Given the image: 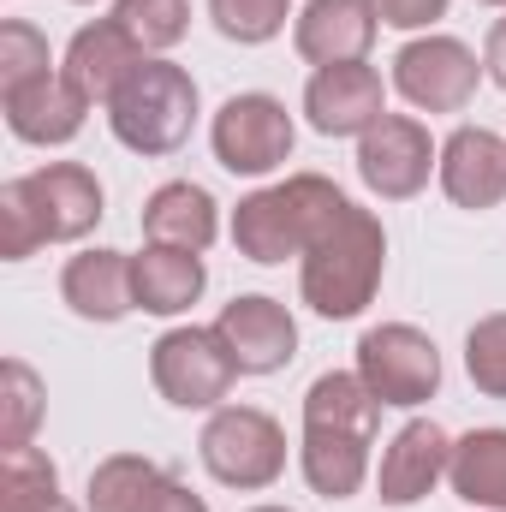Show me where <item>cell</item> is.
Returning a JSON list of instances; mask_svg holds the SVG:
<instances>
[{
	"label": "cell",
	"instance_id": "cell-2",
	"mask_svg": "<svg viewBox=\"0 0 506 512\" xmlns=\"http://www.w3.org/2000/svg\"><path fill=\"white\" fill-rule=\"evenodd\" d=\"M298 262H304V274H298L304 304L316 316H328V322H352V316L370 310V298H376V286H381L387 233H381V221L370 209H358L352 197H340L322 215V227L310 233V245H304Z\"/></svg>",
	"mask_w": 506,
	"mask_h": 512
},
{
	"label": "cell",
	"instance_id": "cell-22",
	"mask_svg": "<svg viewBox=\"0 0 506 512\" xmlns=\"http://www.w3.org/2000/svg\"><path fill=\"white\" fill-rule=\"evenodd\" d=\"M447 483L459 501L483 512H506V429H471L453 441Z\"/></svg>",
	"mask_w": 506,
	"mask_h": 512
},
{
	"label": "cell",
	"instance_id": "cell-33",
	"mask_svg": "<svg viewBox=\"0 0 506 512\" xmlns=\"http://www.w3.org/2000/svg\"><path fill=\"white\" fill-rule=\"evenodd\" d=\"M483 72H489V78L506 90V18H495V24H489V42H483Z\"/></svg>",
	"mask_w": 506,
	"mask_h": 512
},
{
	"label": "cell",
	"instance_id": "cell-12",
	"mask_svg": "<svg viewBox=\"0 0 506 512\" xmlns=\"http://www.w3.org/2000/svg\"><path fill=\"white\" fill-rule=\"evenodd\" d=\"M304 114L322 137H364L387 114V84L376 66L346 60V66H316L304 84Z\"/></svg>",
	"mask_w": 506,
	"mask_h": 512
},
{
	"label": "cell",
	"instance_id": "cell-32",
	"mask_svg": "<svg viewBox=\"0 0 506 512\" xmlns=\"http://www.w3.org/2000/svg\"><path fill=\"white\" fill-rule=\"evenodd\" d=\"M143 512H209V501H203V495H191V489L167 471V483L149 495V507H143Z\"/></svg>",
	"mask_w": 506,
	"mask_h": 512
},
{
	"label": "cell",
	"instance_id": "cell-20",
	"mask_svg": "<svg viewBox=\"0 0 506 512\" xmlns=\"http://www.w3.org/2000/svg\"><path fill=\"white\" fill-rule=\"evenodd\" d=\"M143 233L149 245H173V251H209L215 233H221V215H215V197L191 179H167L149 203H143Z\"/></svg>",
	"mask_w": 506,
	"mask_h": 512
},
{
	"label": "cell",
	"instance_id": "cell-6",
	"mask_svg": "<svg viewBox=\"0 0 506 512\" xmlns=\"http://www.w3.org/2000/svg\"><path fill=\"white\" fill-rule=\"evenodd\" d=\"M197 453H203L209 477L227 483V489H245V495L251 489H274L280 471H286V429L268 411H256V405H221L209 417Z\"/></svg>",
	"mask_w": 506,
	"mask_h": 512
},
{
	"label": "cell",
	"instance_id": "cell-3",
	"mask_svg": "<svg viewBox=\"0 0 506 512\" xmlns=\"http://www.w3.org/2000/svg\"><path fill=\"white\" fill-rule=\"evenodd\" d=\"M346 191L322 173H292L268 191H251L239 209H233V245L239 256H251L262 268L286 262V256H304L310 233L322 227V215L340 203Z\"/></svg>",
	"mask_w": 506,
	"mask_h": 512
},
{
	"label": "cell",
	"instance_id": "cell-19",
	"mask_svg": "<svg viewBox=\"0 0 506 512\" xmlns=\"http://www.w3.org/2000/svg\"><path fill=\"white\" fill-rule=\"evenodd\" d=\"M60 298L84 316V322H120L137 310V286H131V256L126 251H78L60 274Z\"/></svg>",
	"mask_w": 506,
	"mask_h": 512
},
{
	"label": "cell",
	"instance_id": "cell-13",
	"mask_svg": "<svg viewBox=\"0 0 506 512\" xmlns=\"http://www.w3.org/2000/svg\"><path fill=\"white\" fill-rule=\"evenodd\" d=\"M24 197H30L48 245H72V239L96 233V221L108 215L102 209V179L84 161H48V167L24 173Z\"/></svg>",
	"mask_w": 506,
	"mask_h": 512
},
{
	"label": "cell",
	"instance_id": "cell-9",
	"mask_svg": "<svg viewBox=\"0 0 506 512\" xmlns=\"http://www.w3.org/2000/svg\"><path fill=\"white\" fill-rule=\"evenodd\" d=\"M477 54L459 36H417L393 54V90L417 108V114H459L477 96Z\"/></svg>",
	"mask_w": 506,
	"mask_h": 512
},
{
	"label": "cell",
	"instance_id": "cell-7",
	"mask_svg": "<svg viewBox=\"0 0 506 512\" xmlns=\"http://www.w3.org/2000/svg\"><path fill=\"white\" fill-rule=\"evenodd\" d=\"M358 376L376 393L381 405H399V411H417L423 399H435L441 387V352L423 328L411 322H381L358 340Z\"/></svg>",
	"mask_w": 506,
	"mask_h": 512
},
{
	"label": "cell",
	"instance_id": "cell-5",
	"mask_svg": "<svg viewBox=\"0 0 506 512\" xmlns=\"http://www.w3.org/2000/svg\"><path fill=\"white\" fill-rule=\"evenodd\" d=\"M149 382L179 411H221L239 382V364L215 328H167L149 346Z\"/></svg>",
	"mask_w": 506,
	"mask_h": 512
},
{
	"label": "cell",
	"instance_id": "cell-10",
	"mask_svg": "<svg viewBox=\"0 0 506 512\" xmlns=\"http://www.w3.org/2000/svg\"><path fill=\"white\" fill-rule=\"evenodd\" d=\"M435 167H441V149H435L429 126L411 120V114H381L376 126L358 137V179L387 203L417 197Z\"/></svg>",
	"mask_w": 506,
	"mask_h": 512
},
{
	"label": "cell",
	"instance_id": "cell-23",
	"mask_svg": "<svg viewBox=\"0 0 506 512\" xmlns=\"http://www.w3.org/2000/svg\"><path fill=\"white\" fill-rule=\"evenodd\" d=\"M0 512H78L60 495V471L42 447H6L0 453Z\"/></svg>",
	"mask_w": 506,
	"mask_h": 512
},
{
	"label": "cell",
	"instance_id": "cell-4",
	"mask_svg": "<svg viewBox=\"0 0 506 512\" xmlns=\"http://www.w3.org/2000/svg\"><path fill=\"white\" fill-rule=\"evenodd\" d=\"M108 126L131 155H173L185 149V137L197 126V84L185 66L173 60H143L120 84V96L108 102Z\"/></svg>",
	"mask_w": 506,
	"mask_h": 512
},
{
	"label": "cell",
	"instance_id": "cell-24",
	"mask_svg": "<svg viewBox=\"0 0 506 512\" xmlns=\"http://www.w3.org/2000/svg\"><path fill=\"white\" fill-rule=\"evenodd\" d=\"M167 483V471L143 453H108L90 471V512H143L149 495Z\"/></svg>",
	"mask_w": 506,
	"mask_h": 512
},
{
	"label": "cell",
	"instance_id": "cell-11",
	"mask_svg": "<svg viewBox=\"0 0 506 512\" xmlns=\"http://www.w3.org/2000/svg\"><path fill=\"white\" fill-rule=\"evenodd\" d=\"M215 334L227 340L239 376H274L298 358V322L280 298H262V292H245L233 298L221 316H215Z\"/></svg>",
	"mask_w": 506,
	"mask_h": 512
},
{
	"label": "cell",
	"instance_id": "cell-26",
	"mask_svg": "<svg viewBox=\"0 0 506 512\" xmlns=\"http://www.w3.org/2000/svg\"><path fill=\"white\" fill-rule=\"evenodd\" d=\"M114 18L143 54H167L191 30V0H114Z\"/></svg>",
	"mask_w": 506,
	"mask_h": 512
},
{
	"label": "cell",
	"instance_id": "cell-21",
	"mask_svg": "<svg viewBox=\"0 0 506 512\" xmlns=\"http://www.w3.org/2000/svg\"><path fill=\"white\" fill-rule=\"evenodd\" d=\"M131 286H137V310L149 316H179L203 298L209 268L197 251H173V245H149L131 256Z\"/></svg>",
	"mask_w": 506,
	"mask_h": 512
},
{
	"label": "cell",
	"instance_id": "cell-30",
	"mask_svg": "<svg viewBox=\"0 0 506 512\" xmlns=\"http://www.w3.org/2000/svg\"><path fill=\"white\" fill-rule=\"evenodd\" d=\"M36 245H48V239H42V221H36V209L24 197V179H6L0 185V256L24 262Z\"/></svg>",
	"mask_w": 506,
	"mask_h": 512
},
{
	"label": "cell",
	"instance_id": "cell-31",
	"mask_svg": "<svg viewBox=\"0 0 506 512\" xmlns=\"http://www.w3.org/2000/svg\"><path fill=\"white\" fill-rule=\"evenodd\" d=\"M376 12L393 30H429L435 18H447V0H376Z\"/></svg>",
	"mask_w": 506,
	"mask_h": 512
},
{
	"label": "cell",
	"instance_id": "cell-25",
	"mask_svg": "<svg viewBox=\"0 0 506 512\" xmlns=\"http://www.w3.org/2000/svg\"><path fill=\"white\" fill-rule=\"evenodd\" d=\"M42 376L24 364V358H6L0 370V453L6 447H30L36 423H42Z\"/></svg>",
	"mask_w": 506,
	"mask_h": 512
},
{
	"label": "cell",
	"instance_id": "cell-17",
	"mask_svg": "<svg viewBox=\"0 0 506 512\" xmlns=\"http://www.w3.org/2000/svg\"><path fill=\"white\" fill-rule=\"evenodd\" d=\"M143 60H149V54L126 36L120 18H96V24H84V30L66 42V66H60V72H66L90 102L108 108V102L120 96V84H126Z\"/></svg>",
	"mask_w": 506,
	"mask_h": 512
},
{
	"label": "cell",
	"instance_id": "cell-29",
	"mask_svg": "<svg viewBox=\"0 0 506 512\" xmlns=\"http://www.w3.org/2000/svg\"><path fill=\"white\" fill-rule=\"evenodd\" d=\"M465 370H471L477 393L506 399V310L501 316H483V322L465 334Z\"/></svg>",
	"mask_w": 506,
	"mask_h": 512
},
{
	"label": "cell",
	"instance_id": "cell-1",
	"mask_svg": "<svg viewBox=\"0 0 506 512\" xmlns=\"http://www.w3.org/2000/svg\"><path fill=\"white\" fill-rule=\"evenodd\" d=\"M381 429V399L358 370H328L304 393V441L298 465L322 501H352L370 477V447Z\"/></svg>",
	"mask_w": 506,
	"mask_h": 512
},
{
	"label": "cell",
	"instance_id": "cell-36",
	"mask_svg": "<svg viewBox=\"0 0 506 512\" xmlns=\"http://www.w3.org/2000/svg\"><path fill=\"white\" fill-rule=\"evenodd\" d=\"M72 6H90V0H72Z\"/></svg>",
	"mask_w": 506,
	"mask_h": 512
},
{
	"label": "cell",
	"instance_id": "cell-15",
	"mask_svg": "<svg viewBox=\"0 0 506 512\" xmlns=\"http://www.w3.org/2000/svg\"><path fill=\"white\" fill-rule=\"evenodd\" d=\"M381 30L376 0H310L298 18H292V42L310 66H346V60H364L370 42Z\"/></svg>",
	"mask_w": 506,
	"mask_h": 512
},
{
	"label": "cell",
	"instance_id": "cell-18",
	"mask_svg": "<svg viewBox=\"0 0 506 512\" xmlns=\"http://www.w3.org/2000/svg\"><path fill=\"white\" fill-rule=\"evenodd\" d=\"M6 102V126L12 137H24V143H72L78 131H84V114L96 108L66 72H48V78H36V84H24V90H12V96H0Z\"/></svg>",
	"mask_w": 506,
	"mask_h": 512
},
{
	"label": "cell",
	"instance_id": "cell-8",
	"mask_svg": "<svg viewBox=\"0 0 506 512\" xmlns=\"http://www.w3.org/2000/svg\"><path fill=\"white\" fill-rule=\"evenodd\" d=\"M292 114L286 102L262 96V90H245V96H227L215 126H209V143H215V161L227 173H245V179H262L274 167H286L292 155Z\"/></svg>",
	"mask_w": 506,
	"mask_h": 512
},
{
	"label": "cell",
	"instance_id": "cell-28",
	"mask_svg": "<svg viewBox=\"0 0 506 512\" xmlns=\"http://www.w3.org/2000/svg\"><path fill=\"white\" fill-rule=\"evenodd\" d=\"M209 18H215V30L227 36V42H274L280 30H286V18H292V0H209Z\"/></svg>",
	"mask_w": 506,
	"mask_h": 512
},
{
	"label": "cell",
	"instance_id": "cell-14",
	"mask_svg": "<svg viewBox=\"0 0 506 512\" xmlns=\"http://www.w3.org/2000/svg\"><path fill=\"white\" fill-rule=\"evenodd\" d=\"M453 465V435L435 417H411L387 447H381L376 495L381 507H417L423 495H435V483Z\"/></svg>",
	"mask_w": 506,
	"mask_h": 512
},
{
	"label": "cell",
	"instance_id": "cell-34",
	"mask_svg": "<svg viewBox=\"0 0 506 512\" xmlns=\"http://www.w3.org/2000/svg\"><path fill=\"white\" fill-rule=\"evenodd\" d=\"M251 512H292V507H251Z\"/></svg>",
	"mask_w": 506,
	"mask_h": 512
},
{
	"label": "cell",
	"instance_id": "cell-16",
	"mask_svg": "<svg viewBox=\"0 0 506 512\" xmlns=\"http://www.w3.org/2000/svg\"><path fill=\"white\" fill-rule=\"evenodd\" d=\"M441 191L459 209H495L506 197V137L489 126H459L441 143Z\"/></svg>",
	"mask_w": 506,
	"mask_h": 512
},
{
	"label": "cell",
	"instance_id": "cell-35",
	"mask_svg": "<svg viewBox=\"0 0 506 512\" xmlns=\"http://www.w3.org/2000/svg\"><path fill=\"white\" fill-rule=\"evenodd\" d=\"M483 6H506V0H483Z\"/></svg>",
	"mask_w": 506,
	"mask_h": 512
},
{
	"label": "cell",
	"instance_id": "cell-27",
	"mask_svg": "<svg viewBox=\"0 0 506 512\" xmlns=\"http://www.w3.org/2000/svg\"><path fill=\"white\" fill-rule=\"evenodd\" d=\"M48 72H54L48 36H42L36 24H24V18H6V24H0V96L36 84V78H48Z\"/></svg>",
	"mask_w": 506,
	"mask_h": 512
}]
</instances>
